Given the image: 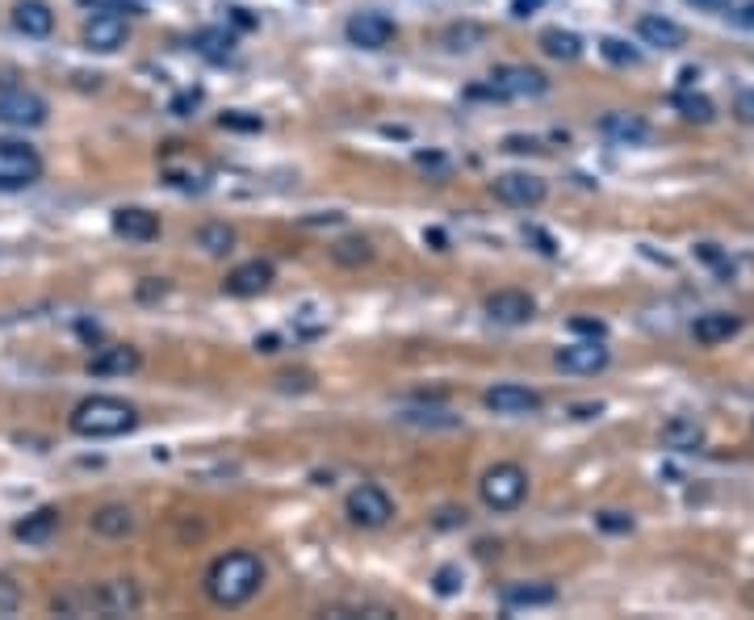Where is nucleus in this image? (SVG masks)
Instances as JSON below:
<instances>
[{"label":"nucleus","instance_id":"1","mask_svg":"<svg viewBox=\"0 0 754 620\" xmlns=\"http://www.w3.org/2000/svg\"><path fill=\"white\" fill-rule=\"evenodd\" d=\"M206 596L218 608H240L247 603L264 583V566L256 553H247V549H235V553H223V558H214L206 570Z\"/></svg>","mask_w":754,"mask_h":620},{"label":"nucleus","instance_id":"2","mask_svg":"<svg viewBox=\"0 0 754 620\" xmlns=\"http://www.w3.org/2000/svg\"><path fill=\"white\" fill-rule=\"evenodd\" d=\"M68 424H72V433L84 436V440H110V436L134 433V428H139V411H134L131 403H122V398L113 395H93L84 398V403H75Z\"/></svg>","mask_w":754,"mask_h":620},{"label":"nucleus","instance_id":"3","mask_svg":"<svg viewBox=\"0 0 754 620\" xmlns=\"http://www.w3.org/2000/svg\"><path fill=\"white\" fill-rule=\"evenodd\" d=\"M478 495L490 511H516L528 495V474L516 461H499L478 478Z\"/></svg>","mask_w":754,"mask_h":620},{"label":"nucleus","instance_id":"4","mask_svg":"<svg viewBox=\"0 0 754 620\" xmlns=\"http://www.w3.org/2000/svg\"><path fill=\"white\" fill-rule=\"evenodd\" d=\"M549 89V80L537 68H520V63H503L487 75L482 89H473V96H495V101H528L541 96Z\"/></svg>","mask_w":754,"mask_h":620},{"label":"nucleus","instance_id":"5","mask_svg":"<svg viewBox=\"0 0 754 620\" xmlns=\"http://www.w3.org/2000/svg\"><path fill=\"white\" fill-rule=\"evenodd\" d=\"M42 181V155L26 143L0 139V193H18Z\"/></svg>","mask_w":754,"mask_h":620},{"label":"nucleus","instance_id":"6","mask_svg":"<svg viewBox=\"0 0 754 620\" xmlns=\"http://www.w3.org/2000/svg\"><path fill=\"white\" fill-rule=\"evenodd\" d=\"M344 516L353 520L357 528H381L390 516H395V504H390V495L374 482H360V487L348 490V499H344Z\"/></svg>","mask_w":754,"mask_h":620},{"label":"nucleus","instance_id":"7","mask_svg":"<svg viewBox=\"0 0 754 620\" xmlns=\"http://www.w3.org/2000/svg\"><path fill=\"white\" fill-rule=\"evenodd\" d=\"M47 101L26 89H0V122L4 126H18V131H34L47 122Z\"/></svg>","mask_w":754,"mask_h":620},{"label":"nucleus","instance_id":"8","mask_svg":"<svg viewBox=\"0 0 754 620\" xmlns=\"http://www.w3.org/2000/svg\"><path fill=\"white\" fill-rule=\"evenodd\" d=\"M495 197H499L503 206L532 210L546 202V181L532 176V172H503V176H495Z\"/></svg>","mask_w":754,"mask_h":620},{"label":"nucleus","instance_id":"9","mask_svg":"<svg viewBox=\"0 0 754 620\" xmlns=\"http://www.w3.org/2000/svg\"><path fill=\"white\" fill-rule=\"evenodd\" d=\"M126 34H131V26H126V18L122 13H110V9H96L93 18L84 21V47L89 51H118L122 42H126Z\"/></svg>","mask_w":754,"mask_h":620},{"label":"nucleus","instance_id":"10","mask_svg":"<svg viewBox=\"0 0 754 620\" xmlns=\"http://www.w3.org/2000/svg\"><path fill=\"white\" fill-rule=\"evenodd\" d=\"M344 34L360 51H381L395 38V21L386 18V13H353L348 26H344Z\"/></svg>","mask_w":754,"mask_h":620},{"label":"nucleus","instance_id":"11","mask_svg":"<svg viewBox=\"0 0 754 620\" xmlns=\"http://www.w3.org/2000/svg\"><path fill=\"white\" fill-rule=\"evenodd\" d=\"M495 415H528V411H541V395L537 390H528L520 382H499V386H490L487 395H482Z\"/></svg>","mask_w":754,"mask_h":620},{"label":"nucleus","instance_id":"12","mask_svg":"<svg viewBox=\"0 0 754 620\" xmlns=\"http://www.w3.org/2000/svg\"><path fill=\"white\" fill-rule=\"evenodd\" d=\"M89 603H93L101 617H131V612H139L143 596H139V587H134L131 579H113V583L96 587V596Z\"/></svg>","mask_w":754,"mask_h":620},{"label":"nucleus","instance_id":"13","mask_svg":"<svg viewBox=\"0 0 754 620\" xmlns=\"http://www.w3.org/2000/svg\"><path fill=\"white\" fill-rule=\"evenodd\" d=\"M558 369H566V374H600V369H608V348L600 344V336L595 339H583V344H566V348H558Z\"/></svg>","mask_w":754,"mask_h":620},{"label":"nucleus","instance_id":"14","mask_svg":"<svg viewBox=\"0 0 754 620\" xmlns=\"http://www.w3.org/2000/svg\"><path fill=\"white\" fill-rule=\"evenodd\" d=\"M268 285H273V264L247 261V264H240V268H231V273H226L223 289L231 294V298H256V294H264Z\"/></svg>","mask_w":754,"mask_h":620},{"label":"nucleus","instance_id":"15","mask_svg":"<svg viewBox=\"0 0 754 620\" xmlns=\"http://www.w3.org/2000/svg\"><path fill=\"white\" fill-rule=\"evenodd\" d=\"M487 315L495 323L516 327V323H528L532 315H537V302L528 298L524 289H499V294H490L487 298Z\"/></svg>","mask_w":754,"mask_h":620},{"label":"nucleus","instance_id":"16","mask_svg":"<svg viewBox=\"0 0 754 620\" xmlns=\"http://www.w3.org/2000/svg\"><path fill=\"white\" fill-rule=\"evenodd\" d=\"M13 26H18L26 38H47L55 30V13L47 0H18L13 4Z\"/></svg>","mask_w":754,"mask_h":620},{"label":"nucleus","instance_id":"17","mask_svg":"<svg viewBox=\"0 0 754 620\" xmlns=\"http://www.w3.org/2000/svg\"><path fill=\"white\" fill-rule=\"evenodd\" d=\"M59 525H63L59 508H38L34 516H26V520L13 528V537L26 541V546H42V541H51V537H55Z\"/></svg>","mask_w":754,"mask_h":620},{"label":"nucleus","instance_id":"18","mask_svg":"<svg viewBox=\"0 0 754 620\" xmlns=\"http://www.w3.org/2000/svg\"><path fill=\"white\" fill-rule=\"evenodd\" d=\"M638 34L645 47H662V51H679V47L687 42L683 26H675V21H666V18H654V13L638 21Z\"/></svg>","mask_w":754,"mask_h":620},{"label":"nucleus","instance_id":"19","mask_svg":"<svg viewBox=\"0 0 754 620\" xmlns=\"http://www.w3.org/2000/svg\"><path fill=\"white\" fill-rule=\"evenodd\" d=\"M113 231H118V235H126V240L147 244V240L160 235V218L147 214V210H118V214H113Z\"/></svg>","mask_w":754,"mask_h":620},{"label":"nucleus","instance_id":"20","mask_svg":"<svg viewBox=\"0 0 754 620\" xmlns=\"http://www.w3.org/2000/svg\"><path fill=\"white\" fill-rule=\"evenodd\" d=\"M600 131L617 143H645L650 139V126L641 122L638 113H603Z\"/></svg>","mask_w":754,"mask_h":620},{"label":"nucleus","instance_id":"21","mask_svg":"<svg viewBox=\"0 0 754 620\" xmlns=\"http://www.w3.org/2000/svg\"><path fill=\"white\" fill-rule=\"evenodd\" d=\"M558 600L549 583H508L503 587V608H546Z\"/></svg>","mask_w":754,"mask_h":620},{"label":"nucleus","instance_id":"22","mask_svg":"<svg viewBox=\"0 0 754 620\" xmlns=\"http://www.w3.org/2000/svg\"><path fill=\"white\" fill-rule=\"evenodd\" d=\"M93 532L96 537H126L134 528V511L131 508H122V504H105L101 511H93Z\"/></svg>","mask_w":754,"mask_h":620},{"label":"nucleus","instance_id":"23","mask_svg":"<svg viewBox=\"0 0 754 620\" xmlns=\"http://www.w3.org/2000/svg\"><path fill=\"white\" fill-rule=\"evenodd\" d=\"M139 369V353L134 348H101L93 360H89V374L110 377V374H134Z\"/></svg>","mask_w":754,"mask_h":620},{"label":"nucleus","instance_id":"24","mask_svg":"<svg viewBox=\"0 0 754 620\" xmlns=\"http://www.w3.org/2000/svg\"><path fill=\"white\" fill-rule=\"evenodd\" d=\"M737 315H725V311H713V315H700L696 319V339L700 344H721V339H730V336H737Z\"/></svg>","mask_w":754,"mask_h":620},{"label":"nucleus","instance_id":"25","mask_svg":"<svg viewBox=\"0 0 754 620\" xmlns=\"http://www.w3.org/2000/svg\"><path fill=\"white\" fill-rule=\"evenodd\" d=\"M193 51L214 59V63H223V59H231V51H235V38L226 34V30H197V34H193Z\"/></svg>","mask_w":754,"mask_h":620},{"label":"nucleus","instance_id":"26","mask_svg":"<svg viewBox=\"0 0 754 620\" xmlns=\"http://www.w3.org/2000/svg\"><path fill=\"white\" fill-rule=\"evenodd\" d=\"M541 51L553 59H579L583 55V42H579V34H570V30H546V34H541Z\"/></svg>","mask_w":754,"mask_h":620},{"label":"nucleus","instance_id":"27","mask_svg":"<svg viewBox=\"0 0 754 620\" xmlns=\"http://www.w3.org/2000/svg\"><path fill=\"white\" fill-rule=\"evenodd\" d=\"M332 261L344 264V268H357V264L374 261V247H369V240H339V244L332 247Z\"/></svg>","mask_w":754,"mask_h":620},{"label":"nucleus","instance_id":"28","mask_svg":"<svg viewBox=\"0 0 754 620\" xmlns=\"http://www.w3.org/2000/svg\"><path fill=\"white\" fill-rule=\"evenodd\" d=\"M662 440H666L671 449H696L700 440H704V433H700V424H692V419H675V424H666Z\"/></svg>","mask_w":754,"mask_h":620},{"label":"nucleus","instance_id":"29","mask_svg":"<svg viewBox=\"0 0 754 620\" xmlns=\"http://www.w3.org/2000/svg\"><path fill=\"white\" fill-rule=\"evenodd\" d=\"M675 110L687 118V122H713V101L704 93H675Z\"/></svg>","mask_w":754,"mask_h":620},{"label":"nucleus","instance_id":"30","mask_svg":"<svg viewBox=\"0 0 754 620\" xmlns=\"http://www.w3.org/2000/svg\"><path fill=\"white\" fill-rule=\"evenodd\" d=\"M197 244L206 247L210 256H223V252H231V244H235V231L223 223H210L197 231Z\"/></svg>","mask_w":754,"mask_h":620},{"label":"nucleus","instance_id":"31","mask_svg":"<svg viewBox=\"0 0 754 620\" xmlns=\"http://www.w3.org/2000/svg\"><path fill=\"white\" fill-rule=\"evenodd\" d=\"M21 608V587L9 579V575H0V617H9V612H18Z\"/></svg>","mask_w":754,"mask_h":620},{"label":"nucleus","instance_id":"32","mask_svg":"<svg viewBox=\"0 0 754 620\" xmlns=\"http://www.w3.org/2000/svg\"><path fill=\"white\" fill-rule=\"evenodd\" d=\"M603 55L612 59V63H638V51L624 47L621 38H603Z\"/></svg>","mask_w":754,"mask_h":620},{"label":"nucleus","instance_id":"33","mask_svg":"<svg viewBox=\"0 0 754 620\" xmlns=\"http://www.w3.org/2000/svg\"><path fill=\"white\" fill-rule=\"evenodd\" d=\"M457 587H461V570H457V566H445V570L436 575V591H440V596H452Z\"/></svg>","mask_w":754,"mask_h":620},{"label":"nucleus","instance_id":"34","mask_svg":"<svg viewBox=\"0 0 754 620\" xmlns=\"http://www.w3.org/2000/svg\"><path fill=\"white\" fill-rule=\"evenodd\" d=\"M478 38H482V30H478V26H466V30H449V38H445V42H461V47H457V51H470V47H466V42H478Z\"/></svg>","mask_w":754,"mask_h":620},{"label":"nucleus","instance_id":"35","mask_svg":"<svg viewBox=\"0 0 754 620\" xmlns=\"http://www.w3.org/2000/svg\"><path fill=\"white\" fill-rule=\"evenodd\" d=\"M734 113H737V118H742V122H754V89H746V93L737 96Z\"/></svg>","mask_w":754,"mask_h":620},{"label":"nucleus","instance_id":"36","mask_svg":"<svg viewBox=\"0 0 754 620\" xmlns=\"http://www.w3.org/2000/svg\"><path fill=\"white\" fill-rule=\"evenodd\" d=\"M223 126H240V131H256L261 126V118H240V113H226Z\"/></svg>","mask_w":754,"mask_h":620},{"label":"nucleus","instance_id":"37","mask_svg":"<svg viewBox=\"0 0 754 620\" xmlns=\"http://www.w3.org/2000/svg\"><path fill=\"white\" fill-rule=\"evenodd\" d=\"M600 525H603V528H612V532H621V528H629L633 520H621V511H603Z\"/></svg>","mask_w":754,"mask_h":620},{"label":"nucleus","instance_id":"38","mask_svg":"<svg viewBox=\"0 0 754 620\" xmlns=\"http://www.w3.org/2000/svg\"><path fill=\"white\" fill-rule=\"evenodd\" d=\"M541 9V0H511V13L516 18H528V13H537Z\"/></svg>","mask_w":754,"mask_h":620},{"label":"nucleus","instance_id":"39","mask_svg":"<svg viewBox=\"0 0 754 620\" xmlns=\"http://www.w3.org/2000/svg\"><path fill=\"white\" fill-rule=\"evenodd\" d=\"M570 327H574V332H591V336H603V323H591V319H574Z\"/></svg>","mask_w":754,"mask_h":620},{"label":"nucleus","instance_id":"40","mask_svg":"<svg viewBox=\"0 0 754 620\" xmlns=\"http://www.w3.org/2000/svg\"><path fill=\"white\" fill-rule=\"evenodd\" d=\"M503 148H508V151H541L537 143H532V139H508Z\"/></svg>","mask_w":754,"mask_h":620},{"label":"nucleus","instance_id":"41","mask_svg":"<svg viewBox=\"0 0 754 620\" xmlns=\"http://www.w3.org/2000/svg\"><path fill=\"white\" fill-rule=\"evenodd\" d=\"M696 4H704V9H721V4H730V0H696Z\"/></svg>","mask_w":754,"mask_h":620},{"label":"nucleus","instance_id":"42","mask_svg":"<svg viewBox=\"0 0 754 620\" xmlns=\"http://www.w3.org/2000/svg\"><path fill=\"white\" fill-rule=\"evenodd\" d=\"M742 21H746V26H754V4H746V13H742Z\"/></svg>","mask_w":754,"mask_h":620}]
</instances>
